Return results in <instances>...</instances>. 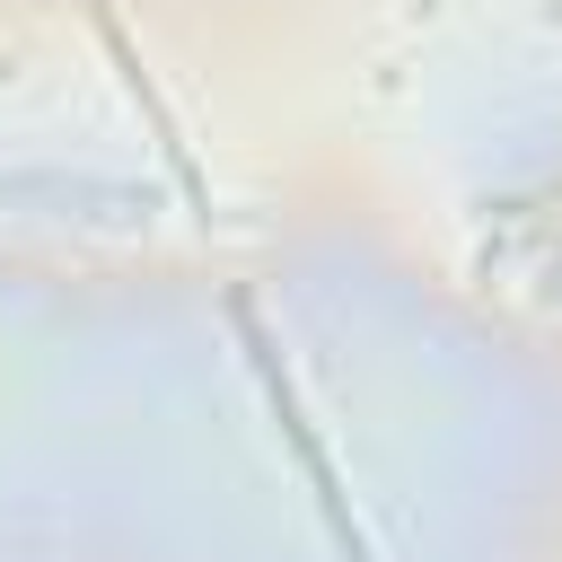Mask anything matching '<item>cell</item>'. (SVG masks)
<instances>
[{
    "instance_id": "7a4b0ae2",
    "label": "cell",
    "mask_w": 562,
    "mask_h": 562,
    "mask_svg": "<svg viewBox=\"0 0 562 562\" xmlns=\"http://www.w3.org/2000/svg\"><path fill=\"white\" fill-rule=\"evenodd\" d=\"M97 35H105V44H114V70H123V88H132V105H140V114H149V132H158V158H167V167H176V184H184V202H193V211H202V220H211V176H202V167H193V149H184V123H176V114H167V97H158V79H149V70H140V53H132V44H123V26H114V18H97Z\"/></svg>"
},
{
    "instance_id": "6da1fadb",
    "label": "cell",
    "mask_w": 562,
    "mask_h": 562,
    "mask_svg": "<svg viewBox=\"0 0 562 562\" xmlns=\"http://www.w3.org/2000/svg\"><path fill=\"white\" fill-rule=\"evenodd\" d=\"M237 325H246V351H255V378H263V404H272V422H281V439L299 448V465H307V483H316V509L334 518V536H342V553H351V562H378V553H369V536H360V518H351V492H342V474H334L325 439L307 430V413H299V395H290L281 360H272V342L255 334V316H246V307H237Z\"/></svg>"
}]
</instances>
